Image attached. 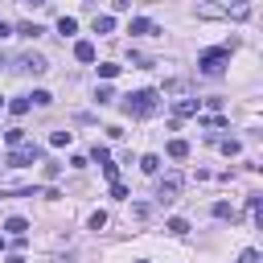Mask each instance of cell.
I'll return each mask as SVG.
<instances>
[{"label": "cell", "instance_id": "obj_1", "mask_svg": "<svg viewBox=\"0 0 263 263\" xmlns=\"http://www.w3.org/2000/svg\"><path fill=\"white\" fill-rule=\"evenodd\" d=\"M119 107H123L127 115H140V119H148V115H156V107H160V95H156V90H132V95H123V99H119Z\"/></svg>", "mask_w": 263, "mask_h": 263}, {"label": "cell", "instance_id": "obj_2", "mask_svg": "<svg viewBox=\"0 0 263 263\" xmlns=\"http://www.w3.org/2000/svg\"><path fill=\"white\" fill-rule=\"evenodd\" d=\"M230 53H234V45H218V49H205V53L197 58V70H201V74H210V78H218V74L230 66Z\"/></svg>", "mask_w": 263, "mask_h": 263}, {"label": "cell", "instance_id": "obj_3", "mask_svg": "<svg viewBox=\"0 0 263 263\" xmlns=\"http://www.w3.org/2000/svg\"><path fill=\"white\" fill-rule=\"evenodd\" d=\"M41 156H45V152H41V144H29V140H25L21 148H12V152H8V168H29V164H37Z\"/></svg>", "mask_w": 263, "mask_h": 263}, {"label": "cell", "instance_id": "obj_4", "mask_svg": "<svg viewBox=\"0 0 263 263\" xmlns=\"http://www.w3.org/2000/svg\"><path fill=\"white\" fill-rule=\"evenodd\" d=\"M181 185H185V177H181V173H168V177H160V181H156V201H160V205L177 201V197H181Z\"/></svg>", "mask_w": 263, "mask_h": 263}, {"label": "cell", "instance_id": "obj_5", "mask_svg": "<svg viewBox=\"0 0 263 263\" xmlns=\"http://www.w3.org/2000/svg\"><path fill=\"white\" fill-rule=\"evenodd\" d=\"M12 70H21V74H45V70H49V62H45L41 53H21Z\"/></svg>", "mask_w": 263, "mask_h": 263}, {"label": "cell", "instance_id": "obj_6", "mask_svg": "<svg viewBox=\"0 0 263 263\" xmlns=\"http://www.w3.org/2000/svg\"><path fill=\"white\" fill-rule=\"evenodd\" d=\"M127 33H136V37H152V33H160L148 16H132V25H127Z\"/></svg>", "mask_w": 263, "mask_h": 263}, {"label": "cell", "instance_id": "obj_7", "mask_svg": "<svg viewBox=\"0 0 263 263\" xmlns=\"http://www.w3.org/2000/svg\"><path fill=\"white\" fill-rule=\"evenodd\" d=\"M197 107H201L197 99H177V103H173V111H177L181 119H189V115H197Z\"/></svg>", "mask_w": 263, "mask_h": 263}, {"label": "cell", "instance_id": "obj_8", "mask_svg": "<svg viewBox=\"0 0 263 263\" xmlns=\"http://www.w3.org/2000/svg\"><path fill=\"white\" fill-rule=\"evenodd\" d=\"M4 230H8L12 238H25V234H29V222H25V218H8V222H4Z\"/></svg>", "mask_w": 263, "mask_h": 263}, {"label": "cell", "instance_id": "obj_9", "mask_svg": "<svg viewBox=\"0 0 263 263\" xmlns=\"http://www.w3.org/2000/svg\"><path fill=\"white\" fill-rule=\"evenodd\" d=\"M164 95H181V99H189V82H185V78H173V82H164Z\"/></svg>", "mask_w": 263, "mask_h": 263}, {"label": "cell", "instance_id": "obj_10", "mask_svg": "<svg viewBox=\"0 0 263 263\" xmlns=\"http://www.w3.org/2000/svg\"><path fill=\"white\" fill-rule=\"evenodd\" d=\"M95 33H115V16L99 12V16H95Z\"/></svg>", "mask_w": 263, "mask_h": 263}, {"label": "cell", "instance_id": "obj_11", "mask_svg": "<svg viewBox=\"0 0 263 263\" xmlns=\"http://www.w3.org/2000/svg\"><path fill=\"white\" fill-rule=\"evenodd\" d=\"M12 33H21V37H41V33H45V29H41V25H37V21H25V25H16V29H12Z\"/></svg>", "mask_w": 263, "mask_h": 263}, {"label": "cell", "instance_id": "obj_12", "mask_svg": "<svg viewBox=\"0 0 263 263\" xmlns=\"http://www.w3.org/2000/svg\"><path fill=\"white\" fill-rule=\"evenodd\" d=\"M74 58H78V62H95V45H90V41H78V45H74Z\"/></svg>", "mask_w": 263, "mask_h": 263}, {"label": "cell", "instance_id": "obj_13", "mask_svg": "<svg viewBox=\"0 0 263 263\" xmlns=\"http://www.w3.org/2000/svg\"><path fill=\"white\" fill-rule=\"evenodd\" d=\"M168 156H173V160H185V156H189V144H185V140H168Z\"/></svg>", "mask_w": 263, "mask_h": 263}, {"label": "cell", "instance_id": "obj_14", "mask_svg": "<svg viewBox=\"0 0 263 263\" xmlns=\"http://www.w3.org/2000/svg\"><path fill=\"white\" fill-rule=\"evenodd\" d=\"M140 168H144L148 177H156V173H160V156H152V152H148V156H140Z\"/></svg>", "mask_w": 263, "mask_h": 263}, {"label": "cell", "instance_id": "obj_15", "mask_svg": "<svg viewBox=\"0 0 263 263\" xmlns=\"http://www.w3.org/2000/svg\"><path fill=\"white\" fill-rule=\"evenodd\" d=\"M164 230H168V234H189V222H185V218H168Z\"/></svg>", "mask_w": 263, "mask_h": 263}, {"label": "cell", "instance_id": "obj_16", "mask_svg": "<svg viewBox=\"0 0 263 263\" xmlns=\"http://www.w3.org/2000/svg\"><path fill=\"white\" fill-rule=\"evenodd\" d=\"M29 107H33V103H29V95H21V99H12V103H8V111H12V115H25Z\"/></svg>", "mask_w": 263, "mask_h": 263}, {"label": "cell", "instance_id": "obj_17", "mask_svg": "<svg viewBox=\"0 0 263 263\" xmlns=\"http://www.w3.org/2000/svg\"><path fill=\"white\" fill-rule=\"evenodd\" d=\"M4 140H8V148H21V144H25V127H12V132H4Z\"/></svg>", "mask_w": 263, "mask_h": 263}, {"label": "cell", "instance_id": "obj_18", "mask_svg": "<svg viewBox=\"0 0 263 263\" xmlns=\"http://www.w3.org/2000/svg\"><path fill=\"white\" fill-rule=\"evenodd\" d=\"M74 29H78V21H74V16H62V21H58V33H62V37H70Z\"/></svg>", "mask_w": 263, "mask_h": 263}, {"label": "cell", "instance_id": "obj_19", "mask_svg": "<svg viewBox=\"0 0 263 263\" xmlns=\"http://www.w3.org/2000/svg\"><path fill=\"white\" fill-rule=\"evenodd\" d=\"M29 103H37V107H49V103H53V95H49V90H33V95H29Z\"/></svg>", "mask_w": 263, "mask_h": 263}, {"label": "cell", "instance_id": "obj_20", "mask_svg": "<svg viewBox=\"0 0 263 263\" xmlns=\"http://www.w3.org/2000/svg\"><path fill=\"white\" fill-rule=\"evenodd\" d=\"M70 140H74L70 132H53V136H49V144H53V148H70Z\"/></svg>", "mask_w": 263, "mask_h": 263}, {"label": "cell", "instance_id": "obj_21", "mask_svg": "<svg viewBox=\"0 0 263 263\" xmlns=\"http://www.w3.org/2000/svg\"><path fill=\"white\" fill-rule=\"evenodd\" d=\"M115 74H119L115 62H99V78H115Z\"/></svg>", "mask_w": 263, "mask_h": 263}, {"label": "cell", "instance_id": "obj_22", "mask_svg": "<svg viewBox=\"0 0 263 263\" xmlns=\"http://www.w3.org/2000/svg\"><path fill=\"white\" fill-rule=\"evenodd\" d=\"M103 177H107V181L115 185V181H119V164H111V160H103Z\"/></svg>", "mask_w": 263, "mask_h": 263}, {"label": "cell", "instance_id": "obj_23", "mask_svg": "<svg viewBox=\"0 0 263 263\" xmlns=\"http://www.w3.org/2000/svg\"><path fill=\"white\" fill-rule=\"evenodd\" d=\"M86 226H90V230H103V226H107V214H103V210H95V214H90V222H86Z\"/></svg>", "mask_w": 263, "mask_h": 263}, {"label": "cell", "instance_id": "obj_24", "mask_svg": "<svg viewBox=\"0 0 263 263\" xmlns=\"http://www.w3.org/2000/svg\"><path fill=\"white\" fill-rule=\"evenodd\" d=\"M238 263H263V255H259V251H255V247H247V251H242V255H238Z\"/></svg>", "mask_w": 263, "mask_h": 263}, {"label": "cell", "instance_id": "obj_25", "mask_svg": "<svg viewBox=\"0 0 263 263\" xmlns=\"http://www.w3.org/2000/svg\"><path fill=\"white\" fill-rule=\"evenodd\" d=\"M95 99H99V103H115V90H111V86H99Z\"/></svg>", "mask_w": 263, "mask_h": 263}, {"label": "cell", "instance_id": "obj_26", "mask_svg": "<svg viewBox=\"0 0 263 263\" xmlns=\"http://www.w3.org/2000/svg\"><path fill=\"white\" fill-rule=\"evenodd\" d=\"M218 148H222V152H226V156H238V140H222V144H218Z\"/></svg>", "mask_w": 263, "mask_h": 263}, {"label": "cell", "instance_id": "obj_27", "mask_svg": "<svg viewBox=\"0 0 263 263\" xmlns=\"http://www.w3.org/2000/svg\"><path fill=\"white\" fill-rule=\"evenodd\" d=\"M111 197H119V201H127V185H123V181H115V185H111Z\"/></svg>", "mask_w": 263, "mask_h": 263}, {"label": "cell", "instance_id": "obj_28", "mask_svg": "<svg viewBox=\"0 0 263 263\" xmlns=\"http://www.w3.org/2000/svg\"><path fill=\"white\" fill-rule=\"evenodd\" d=\"M214 218H234V210H230L226 201H218V205H214Z\"/></svg>", "mask_w": 263, "mask_h": 263}, {"label": "cell", "instance_id": "obj_29", "mask_svg": "<svg viewBox=\"0 0 263 263\" xmlns=\"http://www.w3.org/2000/svg\"><path fill=\"white\" fill-rule=\"evenodd\" d=\"M90 156H95V160H99V164H103V160H111V152H107V148H103V144H95V152H90Z\"/></svg>", "mask_w": 263, "mask_h": 263}, {"label": "cell", "instance_id": "obj_30", "mask_svg": "<svg viewBox=\"0 0 263 263\" xmlns=\"http://www.w3.org/2000/svg\"><path fill=\"white\" fill-rule=\"evenodd\" d=\"M4 37H12V25H8V21H0V41H4Z\"/></svg>", "mask_w": 263, "mask_h": 263}, {"label": "cell", "instance_id": "obj_31", "mask_svg": "<svg viewBox=\"0 0 263 263\" xmlns=\"http://www.w3.org/2000/svg\"><path fill=\"white\" fill-rule=\"evenodd\" d=\"M8 263H25V255H12V259H8Z\"/></svg>", "mask_w": 263, "mask_h": 263}, {"label": "cell", "instance_id": "obj_32", "mask_svg": "<svg viewBox=\"0 0 263 263\" xmlns=\"http://www.w3.org/2000/svg\"><path fill=\"white\" fill-rule=\"evenodd\" d=\"M4 247H8V242H4V238H0V251H4Z\"/></svg>", "mask_w": 263, "mask_h": 263}, {"label": "cell", "instance_id": "obj_33", "mask_svg": "<svg viewBox=\"0 0 263 263\" xmlns=\"http://www.w3.org/2000/svg\"><path fill=\"white\" fill-rule=\"evenodd\" d=\"M0 107H4V99H0Z\"/></svg>", "mask_w": 263, "mask_h": 263}]
</instances>
